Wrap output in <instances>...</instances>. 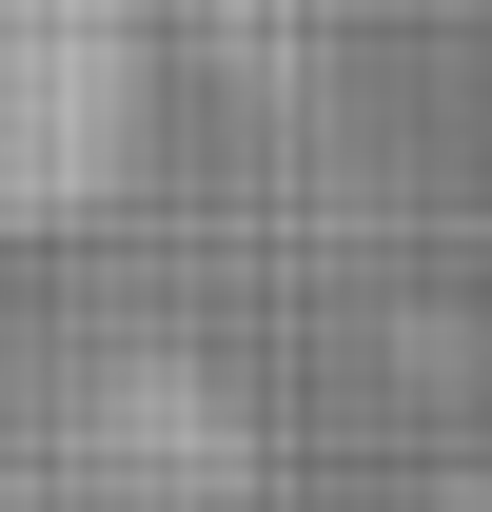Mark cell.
Here are the masks:
<instances>
[{
  "label": "cell",
  "instance_id": "1",
  "mask_svg": "<svg viewBox=\"0 0 492 512\" xmlns=\"http://www.w3.org/2000/svg\"><path fill=\"white\" fill-rule=\"evenodd\" d=\"M138 138V40L119 20H20L0 0V237H60V217H99V178H119Z\"/></svg>",
  "mask_w": 492,
  "mask_h": 512
}]
</instances>
